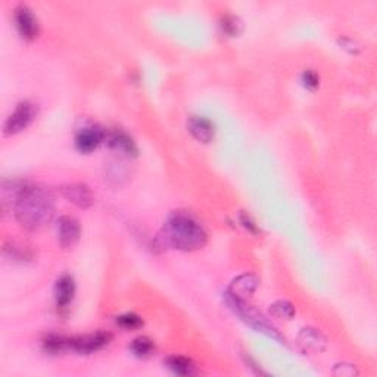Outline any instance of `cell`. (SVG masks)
Here are the masks:
<instances>
[{
  "instance_id": "cell-1",
  "label": "cell",
  "mask_w": 377,
  "mask_h": 377,
  "mask_svg": "<svg viewBox=\"0 0 377 377\" xmlns=\"http://www.w3.org/2000/svg\"><path fill=\"white\" fill-rule=\"evenodd\" d=\"M161 246L179 250H198L207 245L208 235L190 212L176 211L167 218L158 237Z\"/></svg>"
},
{
  "instance_id": "cell-2",
  "label": "cell",
  "mask_w": 377,
  "mask_h": 377,
  "mask_svg": "<svg viewBox=\"0 0 377 377\" xmlns=\"http://www.w3.org/2000/svg\"><path fill=\"white\" fill-rule=\"evenodd\" d=\"M18 223L27 230H40L51 223L55 216V200L49 190L40 186L25 185L15 204Z\"/></svg>"
},
{
  "instance_id": "cell-3",
  "label": "cell",
  "mask_w": 377,
  "mask_h": 377,
  "mask_svg": "<svg viewBox=\"0 0 377 377\" xmlns=\"http://www.w3.org/2000/svg\"><path fill=\"white\" fill-rule=\"evenodd\" d=\"M226 302L231 308V311L237 314L246 324L255 328L257 332L264 333L265 336L272 337V339H274L280 343L285 342V337H282V335L276 330L273 324H270L267 322V318L261 314L258 309H255L252 305L246 304V299H239V298H235V296L226 294Z\"/></svg>"
},
{
  "instance_id": "cell-4",
  "label": "cell",
  "mask_w": 377,
  "mask_h": 377,
  "mask_svg": "<svg viewBox=\"0 0 377 377\" xmlns=\"http://www.w3.org/2000/svg\"><path fill=\"white\" fill-rule=\"evenodd\" d=\"M37 117V106L31 102L24 101L16 105L15 111L9 115L5 122V134L6 136H12V134L21 133L30 125L34 118Z\"/></svg>"
},
{
  "instance_id": "cell-5",
  "label": "cell",
  "mask_w": 377,
  "mask_h": 377,
  "mask_svg": "<svg viewBox=\"0 0 377 377\" xmlns=\"http://www.w3.org/2000/svg\"><path fill=\"white\" fill-rule=\"evenodd\" d=\"M111 342V335L106 332H96L90 335H83L77 337H70L68 351L79 352L81 355H89L102 350Z\"/></svg>"
},
{
  "instance_id": "cell-6",
  "label": "cell",
  "mask_w": 377,
  "mask_h": 377,
  "mask_svg": "<svg viewBox=\"0 0 377 377\" xmlns=\"http://www.w3.org/2000/svg\"><path fill=\"white\" fill-rule=\"evenodd\" d=\"M106 139V131L98 124L83 127L75 134V146L81 153H90L98 149Z\"/></svg>"
},
{
  "instance_id": "cell-7",
  "label": "cell",
  "mask_w": 377,
  "mask_h": 377,
  "mask_svg": "<svg viewBox=\"0 0 377 377\" xmlns=\"http://www.w3.org/2000/svg\"><path fill=\"white\" fill-rule=\"evenodd\" d=\"M14 18L19 34H21V37L25 38V40H34L38 33H40L38 19L27 5H19L15 9Z\"/></svg>"
},
{
  "instance_id": "cell-8",
  "label": "cell",
  "mask_w": 377,
  "mask_h": 377,
  "mask_svg": "<svg viewBox=\"0 0 377 377\" xmlns=\"http://www.w3.org/2000/svg\"><path fill=\"white\" fill-rule=\"evenodd\" d=\"M105 142L108 143V146L112 151L118 152L121 155H125V157H129V158L138 157V153H139L136 142H134V139L130 136V134L125 133L124 130L115 129L111 131H106Z\"/></svg>"
},
{
  "instance_id": "cell-9",
  "label": "cell",
  "mask_w": 377,
  "mask_h": 377,
  "mask_svg": "<svg viewBox=\"0 0 377 377\" xmlns=\"http://www.w3.org/2000/svg\"><path fill=\"white\" fill-rule=\"evenodd\" d=\"M80 223L74 217L64 216L57 221V239L62 248H73L80 239Z\"/></svg>"
},
{
  "instance_id": "cell-10",
  "label": "cell",
  "mask_w": 377,
  "mask_h": 377,
  "mask_svg": "<svg viewBox=\"0 0 377 377\" xmlns=\"http://www.w3.org/2000/svg\"><path fill=\"white\" fill-rule=\"evenodd\" d=\"M64 198L79 207L81 209H87L93 205V195L92 190L83 183H73V185H66L62 189Z\"/></svg>"
},
{
  "instance_id": "cell-11",
  "label": "cell",
  "mask_w": 377,
  "mask_h": 377,
  "mask_svg": "<svg viewBox=\"0 0 377 377\" xmlns=\"http://www.w3.org/2000/svg\"><path fill=\"white\" fill-rule=\"evenodd\" d=\"M298 343L305 352L318 354L323 352L327 346L326 337L313 327H305L298 335Z\"/></svg>"
},
{
  "instance_id": "cell-12",
  "label": "cell",
  "mask_w": 377,
  "mask_h": 377,
  "mask_svg": "<svg viewBox=\"0 0 377 377\" xmlns=\"http://www.w3.org/2000/svg\"><path fill=\"white\" fill-rule=\"evenodd\" d=\"M187 130L200 143H209L216 136V127L207 117H190L187 121Z\"/></svg>"
},
{
  "instance_id": "cell-13",
  "label": "cell",
  "mask_w": 377,
  "mask_h": 377,
  "mask_svg": "<svg viewBox=\"0 0 377 377\" xmlns=\"http://www.w3.org/2000/svg\"><path fill=\"white\" fill-rule=\"evenodd\" d=\"M259 280L254 274H242L233 280V283L230 285L227 294L239 298V299H246L248 296L252 295L255 292V289L258 287Z\"/></svg>"
},
{
  "instance_id": "cell-14",
  "label": "cell",
  "mask_w": 377,
  "mask_h": 377,
  "mask_svg": "<svg viewBox=\"0 0 377 377\" xmlns=\"http://www.w3.org/2000/svg\"><path fill=\"white\" fill-rule=\"evenodd\" d=\"M75 294V283L74 278L68 274L57 278L55 285V302L57 308H66L73 301Z\"/></svg>"
},
{
  "instance_id": "cell-15",
  "label": "cell",
  "mask_w": 377,
  "mask_h": 377,
  "mask_svg": "<svg viewBox=\"0 0 377 377\" xmlns=\"http://www.w3.org/2000/svg\"><path fill=\"white\" fill-rule=\"evenodd\" d=\"M166 364L168 369L177 376H193L196 374V365L190 359L181 355H171L166 360Z\"/></svg>"
},
{
  "instance_id": "cell-16",
  "label": "cell",
  "mask_w": 377,
  "mask_h": 377,
  "mask_svg": "<svg viewBox=\"0 0 377 377\" xmlns=\"http://www.w3.org/2000/svg\"><path fill=\"white\" fill-rule=\"evenodd\" d=\"M130 351L138 359H149L155 352V343L148 336H139L130 345Z\"/></svg>"
},
{
  "instance_id": "cell-17",
  "label": "cell",
  "mask_w": 377,
  "mask_h": 377,
  "mask_svg": "<svg viewBox=\"0 0 377 377\" xmlns=\"http://www.w3.org/2000/svg\"><path fill=\"white\" fill-rule=\"evenodd\" d=\"M220 28L221 33L226 34L227 37H236L242 33L244 24H242L240 19L235 15H224L220 19Z\"/></svg>"
},
{
  "instance_id": "cell-18",
  "label": "cell",
  "mask_w": 377,
  "mask_h": 377,
  "mask_svg": "<svg viewBox=\"0 0 377 377\" xmlns=\"http://www.w3.org/2000/svg\"><path fill=\"white\" fill-rule=\"evenodd\" d=\"M270 313L277 318H286V320H289V318L295 315V307L287 301H277L270 308Z\"/></svg>"
},
{
  "instance_id": "cell-19",
  "label": "cell",
  "mask_w": 377,
  "mask_h": 377,
  "mask_svg": "<svg viewBox=\"0 0 377 377\" xmlns=\"http://www.w3.org/2000/svg\"><path fill=\"white\" fill-rule=\"evenodd\" d=\"M117 324L125 328V330H134V328H139L143 326V320L138 314L127 313L117 317Z\"/></svg>"
},
{
  "instance_id": "cell-20",
  "label": "cell",
  "mask_w": 377,
  "mask_h": 377,
  "mask_svg": "<svg viewBox=\"0 0 377 377\" xmlns=\"http://www.w3.org/2000/svg\"><path fill=\"white\" fill-rule=\"evenodd\" d=\"M301 80H302V84L305 89L308 90H315L318 84H320V77H318V74L313 70H307L304 71L302 77H301Z\"/></svg>"
},
{
  "instance_id": "cell-21",
  "label": "cell",
  "mask_w": 377,
  "mask_h": 377,
  "mask_svg": "<svg viewBox=\"0 0 377 377\" xmlns=\"http://www.w3.org/2000/svg\"><path fill=\"white\" fill-rule=\"evenodd\" d=\"M240 223L244 224V227L248 229L250 233H254V235L258 233V226L254 223L252 218H250L248 214H240Z\"/></svg>"
},
{
  "instance_id": "cell-22",
  "label": "cell",
  "mask_w": 377,
  "mask_h": 377,
  "mask_svg": "<svg viewBox=\"0 0 377 377\" xmlns=\"http://www.w3.org/2000/svg\"><path fill=\"white\" fill-rule=\"evenodd\" d=\"M337 43H339V44L343 47V49L350 51L351 53H356V52H359V46H356L355 42H352L351 38L342 37V38H339V40H337Z\"/></svg>"
}]
</instances>
